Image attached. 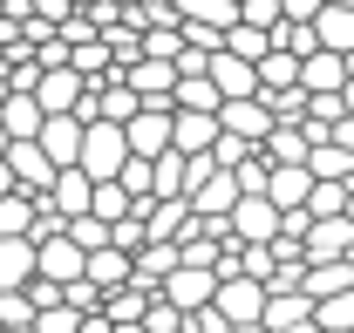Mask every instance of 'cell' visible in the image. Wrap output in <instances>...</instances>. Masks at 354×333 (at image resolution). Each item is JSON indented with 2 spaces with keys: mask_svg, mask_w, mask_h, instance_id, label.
<instances>
[{
  "mask_svg": "<svg viewBox=\"0 0 354 333\" xmlns=\"http://www.w3.org/2000/svg\"><path fill=\"white\" fill-rule=\"evenodd\" d=\"M191 218H225V211L239 204V184H232V170H212V177H198V191L184 198Z\"/></svg>",
  "mask_w": 354,
  "mask_h": 333,
  "instance_id": "ac0fdd59",
  "label": "cell"
},
{
  "mask_svg": "<svg viewBox=\"0 0 354 333\" xmlns=\"http://www.w3.org/2000/svg\"><path fill=\"white\" fill-rule=\"evenodd\" d=\"M232 333H266V327H259V320H252V327H232Z\"/></svg>",
  "mask_w": 354,
  "mask_h": 333,
  "instance_id": "ee69618b",
  "label": "cell"
},
{
  "mask_svg": "<svg viewBox=\"0 0 354 333\" xmlns=\"http://www.w3.org/2000/svg\"><path fill=\"white\" fill-rule=\"evenodd\" d=\"M239 21L245 28H272L279 21V0H239Z\"/></svg>",
  "mask_w": 354,
  "mask_h": 333,
  "instance_id": "8d00e7d4",
  "label": "cell"
},
{
  "mask_svg": "<svg viewBox=\"0 0 354 333\" xmlns=\"http://www.w3.org/2000/svg\"><path fill=\"white\" fill-rule=\"evenodd\" d=\"M75 327H82L75 306H48V313H35V333H75Z\"/></svg>",
  "mask_w": 354,
  "mask_h": 333,
  "instance_id": "e575fe53",
  "label": "cell"
},
{
  "mask_svg": "<svg viewBox=\"0 0 354 333\" xmlns=\"http://www.w3.org/2000/svg\"><path fill=\"white\" fill-rule=\"evenodd\" d=\"M7 191H14V170H7V157H0V198H7Z\"/></svg>",
  "mask_w": 354,
  "mask_h": 333,
  "instance_id": "b9f144b4",
  "label": "cell"
},
{
  "mask_svg": "<svg viewBox=\"0 0 354 333\" xmlns=\"http://www.w3.org/2000/svg\"><path fill=\"white\" fill-rule=\"evenodd\" d=\"M116 184H123V198H130V204L143 211V204H150V157H123Z\"/></svg>",
  "mask_w": 354,
  "mask_h": 333,
  "instance_id": "4dcf8cb0",
  "label": "cell"
},
{
  "mask_svg": "<svg viewBox=\"0 0 354 333\" xmlns=\"http://www.w3.org/2000/svg\"><path fill=\"white\" fill-rule=\"evenodd\" d=\"M307 191H313L307 164H272V170H266V191H259V198H266L272 211H300V204H307Z\"/></svg>",
  "mask_w": 354,
  "mask_h": 333,
  "instance_id": "30bf717a",
  "label": "cell"
},
{
  "mask_svg": "<svg viewBox=\"0 0 354 333\" xmlns=\"http://www.w3.org/2000/svg\"><path fill=\"white\" fill-rule=\"evenodd\" d=\"M252 75H259V102H266V95H279V88H300V61L279 55V48H266L259 61H252Z\"/></svg>",
  "mask_w": 354,
  "mask_h": 333,
  "instance_id": "44dd1931",
  "label": "cell"
},
{
  "mask_svg": "<svg viewBox=\"0 0 354 333\" xmlns=\"http://www.w3.org/2000/svg\"><path fill=\"white\" fill-rule=\"evenodd\" d=\"M232 272L266 286V279H272V251H266V245H239V265H232Z\"/></svg>",
  "mask_w": 354,
  "mask_h": 333,
  "instance_id": "d6a6232c",
  "label": "cell"
},
{
  "mask_svg": "<svg viewBox=\"0 0 354 333\" xmlns=\"http://www.w3.org/2000/svg\"><path fill=\"white\" fill-rule=\"evenodd\" d=\"M88 191H95V177H82L75 164H62V170H55V184L41 191V204L55 211V218H82V211H88Z\"/></svg>",
  "mask_w": 354,
  "mask_h": 333,
  "instance_id": "9c48e42d",
  "label": "cell"
},
{
  "mask_svg": "<svg viewBox=\"0 0 354 333\" xmlns=\"http://www.w3.org/2000/svg\"><path fill=\"white\" fill-rule=\"evenodd\" d=\"M218 129L259 150V143H266V129H272V109H266L259 95H239V102H218Z\"/></svg>",
  "mask_w": 354,
  "mask_h": 333,
  "instance_id": "5b68a950",
  "label": "cell"
},
{
  "mask_svg": "<svg viewBox=\"0 0 354 333\" xmlns=\"http://www.w3.org/2000/svg\"><path fill=\"white\" fill-rule=\"evenodd\" d=\"M0 129H7V143H28V136L41 129V102H35V95H7V102H0Z\"/></svg>",
  "mask_w": 354,
  "mask_h": 333,
  "instance_id": "603a6c76",
  "label": "cell"
},
{
  "mask_svg": "<svg viewBox=\"0 0 354 333\" xmlns=\"http://www.w3.org/2000/svg\"><path fill=\"white\" fill-rule=\"evenodd\" d=\"M75 333H109V320H102V313H82V327Z\"/></svg>",
  "mask_w": 354,
  "mask_h": 333,
  "instance_id": "ab89813d",
  "label": "cell"
},
{
  "mask_svg": "<svg viewBox=\"0 0 354 333\" xmlns=\"http://www.w3.org/2000/svg\"><path fill=\"white\" fill-rule=\"evenodd\" d=\"M62 238H68L75 251H102V245H109V225L82 211V218H62Z\"/></svg>",
  "mask_w": 354,
  "mask_h": 333,
  "instance_id": "f546056e",
  "label": "cell"
},
{
  "mask_svg": "<svg viewBox=\"0 0 354 333\" xmlns=\"http://www.w3.org/2000/svg\"><path fill=\"white\" fill-rule=\"evenodd\" d=\"M259 327L266 333H313V299L307 292H266Z\"/></svg>",
  "mask_w": 354,
  "mask_h": 333,
  "instance_id": "ba28073f",
  "label": "cell"
},
{
  "mask_svg": "<svg viewBox=\"0 0 354 333\" xmlns=\"http://www.w3.org/2000/svg\"><path fill=\"white\" fill-rule=\"evenodd\" d=\"M313 41L327 48V55H354V7L327 0V7L313 14Z\"/></svg>",
  "mask_w": 354,
  "mask_h": 333,
  "instance_id": "e0dca14e",
  "label": "cell"
},
{
  "mask_svg": "<svg viewBox=\"0 0 354 333\" xmlns=\"http://www.w3.org/2000/svg\"><path fill=\"white\" fill-rule=\"evenodd\" d=\"M218 136V116H198V109H171V150L177 157H205Z\"/></svg>",
  "mask_w": 354,
  "mask_h": 333,
  "instance_id": "5bb4252c",
  "label": "cell"
},
{
  "mask_svg": "<svg viewBox=\"0 0 354 333\" xmlns=\"http://www.w3.org/2000/svg\"><path fill=\"white\" fill-rule=\"evenodd\" d=\"M177 21H205V28H232L239 0H177Z\"/></svg>",
  "mask_w": 354,
  "mask_h": 333,
  "instance_id": "f1b7e54d",
  "label": "cell"
},
{
  "mask_svg": "<svg viewBox=\"0 0 354 333\" xmlns=\"http://www.w3.org/2000/svg\"><path fill=\"white\" fill-rule=\"evenodd\" d=\"M0 157H7V170H14V191H28V198H41L48 184H55V164L41 157V143H35V136H28V143H7Z\"/></svg>",
  "mask_w": 354,
  "mask_h": 333,
  "instance_id": "8992f818",
  "label": "cell"
},
{
  "mask_svg": "<svg viewBox=\"0 0 354 333\" xmlns=\"http://www.w3.org/2000/svg\"><path fill=\"white\" fill-rule=\"evenodd\" d=\"M171 109H198V116H218V88H212V75H177Z\"/></svg>",
  "mask_w": 354,
  "mask_h": 333,
  "instance_id": "cb8c5ba5",
  "label": "cell"
},
{
  "mask_svg": "<svg viewBox=\"0 0 354 333\" xmlns=\"http://www.w3.org/2000/svg\"><path fill=\"white\" fill-rule=\"evenodd\" d=\"M348 265H354V245H348Z\"/></svg>",
  "mask_w": 354,
  "mask_h": 333,
  "instance_id": "bcb514c9",
  "label": "cell"
},
{
  "mask_svg": "<svg viewBox=\"0 0 354 333\" xmlns=\"http://www.w3.org/2000/svg\"><path fill=\"white\" fill-rule=\"evenodd\" d=\"M123 157H130V150H123V129L116 123H82V150H75V170H82V177L102 184V177L123 170Z\"/></svg>",
  "mask_w": 354,
  "mask_h": 333,
  "instance_id": "6da1fadb",
  "label": "cell"
},
{
  "mask_svg": "<svg viewBox=\"0 0 354 333\" xmlns=\"http://www.w3.org/2000/svg\"><path fill=\"white\" fill-rule=\"evenodd\" d=\"M21 299H28L35 313H48V306H62V286H55V279H28V286H21Z\"/></svg>",
  "mask_w": 354,
  "mask_h": 333,
  "instance_id": "d590c367",
  "label": "cell"
},
{
  "mask_svg": "<svg viewBox=\"0 0 354 333\" xmlns=\"http://www.w3.org/2000/svg\"><path fill=\"white\" fill-rule=\"evenodd\" d=\"M136 333H184V313H177V306H164V299L150 292V306H143V320H136Z\"/></svg>",
  "mask_w": 354,
  "mask_h": 333,
  "instance_id": "1f68e13d",
  "label": "cell"
},
{
  "mask_svg": "<svg viewBox=\"0 0 354 333\" xmlns=\"http://www.w3.org/2000/svg\"><path fill=\"white\" fill-rule=\"evenodd\" d=\"M88 218H102V225H123V218H136V204L123 198V184H116V177H102V184L88 191Z\"/></svg>",
  "mask_w": 354,
  "mask_h": 333,
  "instance_id": "d4e9b609",
  "label": "cell"
},
{
  "mask_svg": "<svg viewBox=\"0 0 354 333\" xmlns=\"http://www.w3.org/2000/svg\"><path fill=\"white\" fill-rule=\"evenodd\" d=\"M341 109H348V116H354V75H348V82H341Z\"/></svg>",
  "mask_w": 354,
  "mask_h": 333,
  "instance_id": "60d3db41",
  "label": "cell"
},
{
  "mask_svg": "<svg viewBox=\"0 0 354 333\" xmlns=\"http://www.w3.org/2000/svg\"><path fill=\"white\" fill-rule=\"evenodd\" d=\"M307 177H320V184H348V177H354V157H348V150H334V143H313V150H307Z\"/></svg>",
  "mask_w": 354,
  "mask_h": 333,
  "instance_id": "484cf974",
  "label": "cell"
},
{
  "mask_svg": "<svg viewBox=\"0 0 354 333\" xmlns=\"http://www.w3.org/2000/svg\"><path fill=\"white\" fill-rule=\"evenodd\" d=\"M348 75H354V55H348Z\"/></svg>",
  "mask_w": 354,
  "mask_h": 333,
  "instance_id": "f6af8a7d",
  "label": "cell"
},
{
  "mask_svg": "<svg viewBox=\"0 0 354 333\" xmlns=\"http://www.w3.org/2000/svg\"><path fill=\"white\" fill-rule=\"evenodd\" d=\"M348 286H354V265H348V258H320V265L300 272V286H293V292H307V299H334V292H348Z\"/></svg>",
  "mask_w": 354,
  "mask_h": 333,
  "instance_id": "d6986e66",
  "label": "cell"
},
{
  "mask_svg": "<svg viewBox=\"0 0 354 333\" xmlns=\"http://www.w3.org/2000/svg\"><path fill=\"white\" fill-rule=\"evenodd\" d=\"M28 95L41 102V116H68V109H75V95H82V75H75V68H41Z\"/></svg>",
  "mask_w": 354,
  "mask_h": 333,
  "instance_id": "7c38bea8",
  "label": "cell"
},
{
  "mask_svg": "<svg viewBox=\"0 0 354 333\" xmlns=\"http://www.w3.org/2000/svg\"><path fill=\"white\" fill-rule=\"evenodd\" d=\"M313 333H354V286L334 299H313Z\"/></svg>",
  "mask_w": 354,
  "mask_h": 333,
  "instance_id": "4316f807",
  "label": "cell"
},
{
  "mask_svg": "<svg viewBox=\"0 0 354 333\" xmlns=\"http://www.w3.org/2000/svg\"><path fill=\"white\" fill-rule=\"evenodd\" d=\"M212 292H218V272H198V265H171V272L157 279V299H164V306H177V313L212 306Z\"/></svg>",
  "mask_w": 354,
  "mask_h": 333,
  "instance_id": "277c9868",
  "label": "cell"
},
{
  "mask_svg": "<svg viewBox=\"0 0 354 333\" xmlns=\"http://www.w3.org/2000/svg\"><path fill=\"white\" fill-rule=\"evenodd\" d=\"M327 143H334V150H348V157H354V116H341V123L327 129Z\"/></svg>",
  "mask_w": 354,
  "mask_h": 333,
  "instance_id": "f35d334b",
  "label": "cell"
},
{
  "mask_svg": "<svg viewBox=\"0 0 354 333\" xmlns=\"http://www.w3.org/2000/svg\"><path fill=\"white\" fill-rule=\"evenodd\" d=\"M327 0H279V21H313Z\"/></svg>",
  "mask_w": 354,
  "mask_h": 333,
  "instance_id": "74e56055",
  "label": "cell"
},
{
  "mask_svg": "<svg viewBox=\"0 0 354 333\" xmlns=\"http://www.w3.org/2000/svg\"><path fill=\"white\" fill-rule=\"evenodd\" d=\"M348 245H354V225H348V218H313L307 238H300L307 265H320V258H348Z\"/></svg>",
  "mask_w": 354,
  "mask_h": 333,
  "instance_id": "4fadbf2b",
  "label": "cell"
},
{
  "mask_svg": "<svg viewBox=\"0 0 354 333\" xmlns=\"http://www.w3.org/2000/svg\"><path fill=\"white\" fill-rule=\"evenodd\" d=\"M341 218H348V225H354V191H348V204H341Z\"/></svg>",
  "mask_w": 354,
  "mask_h": 333,
  "instance_id": "7bdbcfd3",
  "label": "cell"
},
{
  "mask_svg": "<svg viewBox=\"0 0 354 333\" xmlns=\"http://www.w3.org/2000/svg\"><path fill=\"white\" fill-rule=\"evenodd\" d=\"M123 129V150L130 157H164L171 150V102H143L130 123H116Z\"/></svg>",
  "mask_w": 354,
  "mask_h": 333,
  "instance_id": "7a4b0ae2",
  "label": "cell"
},
{
  "mask_svg": "<svg viewBox=\"0 0 354 333\" xmlns=\"http://www.w3.org/2000/svg\"><path fill=\"white\" fill-rule=\"evenodd\" d=\"M35 211H41V198H28V191H7V198H0V238H28Z\"/></svg>",
  "mask_w": 354,
  "mask_h": 333,
  "instance_id": "83f0119b",
  "label": "cell"
},
{
  "mask_svg": "<svg viewBox=\"0 0 354 333\" xmlns=\"http://www.w3.org/2000/svg\"><path fill=\"white\" fill-rule=\"evenodd\" d=\"M225 231H232L239 245H266V238L279 231V211L266 204V198H239V204L225 211Z\"/></svg>",
  "mask_w": 354,
  "mask_h": 333,
  "instance_id": "52a82bcc",
  "label": "cell"
},
{
  "mask_svg": "<svg viewBox=\"0 0 354 333\" xmlns=\"http://www.w3.org/2000/svg\"><path fill=\"white\" fill-rule=\"evenodd\" d=\"M136 41H143V55H150V61H171L177 48H184V41H177V28H143Z\"/></svg>",
  "mask_w": 354,
  "mask_h": 333,
  "instance_id": "836d02e7",
  "label": "cell"
},
{
  "mask_svg": "<svg viewBox=\"0 0 354 333\" xmlns=\"http://www.w3.org/2000/svg\"><path fill=\"white\" fill-rule=\"evenodd\" d=\"M82 279H88L95 292H116V286H130V251H116V245L88 251V258H82Z\"/></svg>",
  "mask_w": 354,
  "mask_h": 333,
  "instance_id": "ffe728a7",
  "label": "cell"
},
{
  "mask_svg": "<svg viewBox=\"0 0 354 333\" xmlns=\"http://www.w3.org/2000/svg\"><path fill=\"white\" fill-rule=\"evenodd\" d=\"M35 143H41V157H48V164L62 170V164H75V150H82V123H75V116H41Z\"/></svg>",
  "mask_w": 354,
  "mask_h": 333,
  "instance_id": "9a60e30c",
  "label": "cell"
},
{
  "mask_svg": "<svg viewBox=\"0 0 354 333\" xmlns=\"http://www.w3.org/2000/svg\"><path fill=\"white\" fill-rule=\"evenodd\" d=\"M35 279V245L28 238H0V292H21Z\"/></svg>",
  "mask_w": 354,
  "mask_h": 333,
  "instance_id": "7402d4cb",
  "label": "cell"
},
{
  "mask_svg": "<svg viewBox=\"0 0 354 333\" xmlns=\"http://www.w3.org/2000/svg\"><path fill=\"white\" fill-rule=\"evenodd\" d=\"M82 258H88V251H75L62 231H55V238H41V245H35V279L68 286V279H82Z\"/></svg>",
  "mask_w": 354,
  "mask_h": 333,
  "instance_id": "8fae6325",
  "label": "cell"
},
{
  "mask_svg": "<svg viewBox=\"0 0 354 333\" xmlns=\"http://www.w3.org/2000/svg\"><path fill=\"white\" fill-rule=\"evenodd\" d=\"M341 82H348V55L313 48L307 61H300V88H307V95H341Z\"/></svg>",
  "mask_w": 354,
  "mask_h": 333,
  "instance_id": "2e32d148",
  "label": "cell"
},
{
  "mask_svg": "<svg viewBox=\"0 0 354 333\" xmlns=\"http://www.w3.org/2000/svg\"><path fill=\"white\" fill-rule=\"evenodd\" d=\"M212 313H218L225 327H252V320L266 313V286H259V279H239V272H225L218 292H212Z\"/></svg>",
  "mask_w": 354,
  "mask_h": 333,
  "instance_id": "3957f363",
  "label": "cell"
}]
</instances>
